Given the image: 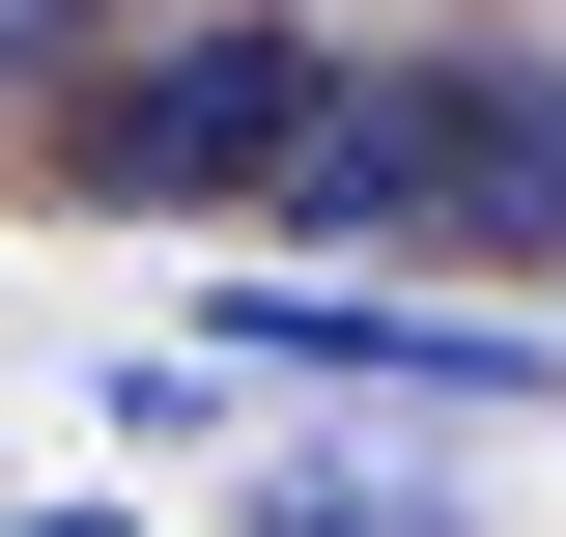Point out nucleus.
Returning a JSON list of instances; mask_svg holds the SVG:
<instances>
[{"mask_svg": "<svg viewBox=\"0 0 566 537\" xmlns=\"http://www.w3.org/2000/svg\"><path fill=\"white\" fill-rule=\"evenodd\" d=\"M255 199L340 255H566V57H312V141Z\"/></svg>", "mask_w": 566, "mask_h": 537, "instance_id": "obj_1", "label": "nucleus"}, {"mask_svg": "<svg viewBox=\"0 0 566 537\" xmlns=\"http://www.w3.org/2000/svg\"><path fill=\"white\" fill-rule=\"evenodd\" d=\"M170 368H312V397H397V424H538V397H566V339L424 312V283H199Z\"/></svg>", "mask_w": 566, "mask_h": 537, "instance_id": "obj_2", "label": "nucleus"}, {"mask_svg": "<svg viewBox=\"0 0 566 537\" xmlns=\"http://www.w3.org/2000/svg\"><path fill=\"white\" fill-rule=\"evenodd\" d=\"M283 141H312V29H170V57H114V85H85V141H57V170H85L114 227H199V199H255Z\"/></svg>", "mask_w": 566, "mask_h": 537, "instance_id": "obj_3", "label": "nucleus"}, {"mask_svg": "<svg viewBox=\"0 0 566 537\" xmlns=\"http://www.w3.org/2000/svg\"><path fill=\"white\" fill-rule=\"evenodd\" d=\"M227 537H482V509H453V481H397V453H283Z\"/></svg>", "mask_w": 566, "mask_h": 537, "instance_id": "obj_4", "label": "nucleus"}, {"mask_svg": "<svg viewBox=\"0 0 566 537\" xmlns=\"http://www.w3.org/2000/svg\"><path fill=\"white\" fill-rule=\"evenodd\" d=\"M57 29H85V0H0V85H29V57H57Z\"/></svg>", "mask_w": 566, "mask_h": 537, "instance_id": "obj_5", "label": "nucleus"}, {"mask_svg": "<svg viewBox=\"0 0 566 537\" xmlns=\"http://www.w3.org/2000/svg\"><path fill=\"white\" fill-rule=\"evenodd\" d=\"M29 537H142V509H29Z\"/></svg>", "mask_w": 566, "mask_h": 537, "instance_id": "obj_6", "label": "nucleus"}]
</instances>
